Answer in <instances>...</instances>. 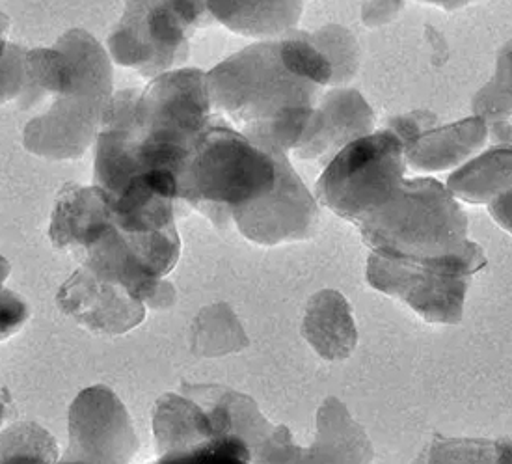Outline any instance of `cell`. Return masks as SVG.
<instances>
[{
  "instance_id": "7c38bea8",
  "label": "cell",
  "mask_w": 512,
  "mask_h": 464,
  "mask_svg": "<svg viewBox=\"0 0 512 464\" xmlns=\"http://www.w3.org/2000/svg\"><path fill=\"white\" fill-rule=\"evenodd\" d=\"M375 131V112L354 88L332 86L311 112L302 137L293 148L300 161L326 166L337 151Z\"/></svg>"
},
{
  "instance_id": "3957f363",
  "label": "cell",
  "mask_w": 512,
  "mask_h": 464,
  "mask_svg": "<svg viewBox=\"0 0 512 464\" xmlns=\"http://www.w3.org/2000/svg\"><path fill=\"white\" fill-rule=\"evenodd\" d=\"M373 252L436 260L477 245L468 239V217L444 183L432 178L403 179L390 198L354 222Z\"/></svg>"
},
{
  "instance_id": "5bb4252c",
  "label": "cell",
  "mask_w": 512,
  "mask_h": 464,
  "mask_svg": "<svg viewBox=\"0 0 512 464\" xmlns=\"http://www.w3.org/2000/svg\"><path fill=\"white\" fill-rule=\"evenodd\" d=\"M486 140L488 127L479 116L432 127L406 148V164L418 172H444L466 163L485 148Z\"/></svg>"
},
{
  "instance_id": "f546056e",
  "label": "cell",
  "mask_w": 512,
  "mask_h": 464,
  "mask_svg": "<svg viewBox=\"0 0 512 464\" xmlns=\"http://www.w3.org/2000/svg\"><path fill=\"white\" fill-rule=\"evenodd\" d=\"M10 27H12V21H10V17L4 14V12H0V38H8Z\"/></svg>"
},
{
  "instance_id": "d4e9b609",
  "label": "cell",
  "mask_w": 512,
  "mask_h": 464,
  "mask_svg": "<svg viewBox=\"0 0 512 464\" xmlns=\"http://www.w3.org/2000/svg\"><path fill=\"white\" fill-rule=\"evenodd\" d=\"M10 263L0 256V342L14 336L30 317V308L12 289H6L4 282L10 276Z\"/></svg>"
},
{
  "instance_id": "603a6c76",
  "label": "cell",
  "mask_w": 512,
  "mask_h": 464,
  "mask_svg": "<svg viewBox=\"0 0 512 464\" xmlns=\"http://www.w3.org/2000/svg\"><path fill=\"white\" fill-rule=\"evenodd\" d=\"M252 450L239 435H224L207 440L200 448L189 453L183 463H250Z\"/></svg>"
},
{
  "instance_id": "30bf717a",
  "label": "cell",
  "mask_w": 512,
  "mask_h": 464,
  "mask_svg": "<svg viewBox=\"0 0 512 464\" xmlns=\"http://www.w3.org/2000/svg\"><path fill=\"white\" fill-rule=\"evenodd\" d=\"M69 444L62 463H131L138 453L135 425L108 386L84 388L69 407Z\"/></svg>"
},
{
  "instance_id": "9a60e30c",
  "label": "cell",
  "mask_w": 512,
  "mask_h": 464,
  "mask_svg": "<svg viewBox=\"0 0 512 464\" xmlns=\"http://www.w3.org/2000/svg\"><path fill=\"white\" fill-rule=\"evenodd\" d=\"M215 23L231 32L274 40L295 30L304 12V0H207Z\"/></svg>"
},
{
  "instance_id": "277c9868",
  "label": "cell",
  "mask_w": 512,
  "mask_h": 464,
  "mask_svg": "<svg viewBox=\"0 0 512 464\" xmlns=\"http://www.w3.org/2000/svg\"><path fill=\"white\" fill-rule=\"evenodd\" d=\"M274 181L276 164L269 151L257 148L222 114H215L176 174L177 200L226 228L237 207L267 194Z\"/></svg>"
},
{
  "instance_id": "ac0fdd59",
  "label": "cell",
  "mask_w": 512,
  "mask_h": 464,
  "mask_svg": "<svg viewBox=\"0 0 512 464\" xmlns=\"http://www.w3.org/2000/svg\"><path fill=\"white\" fill-rule=\"evenodd\" d=\"M190 343L194 355L215 358L243 351L248 347V336L230 306L216 302L194 319Z\"/></svg>"
},
{
  "instance_id": "2e32d148",
  "label": "cell",
  "mask_w": 512,
  "mask_h": 464,
  "mask_svg": "<svg viewBox=\"0 0 512 464\" xmlns=\"http://www.w3.org/2000/svg\"><path fill=\"white\" fill-rule=\"evenodd\" d=\"M373 457L371 440L347 407L337 397L324 399L317 412V438L304 463H369Z\"/></svg>"
},
{
  "instance_id": "52a82bcc",
  "label": "cell",
  "mask_w": 512,
  "mask_h": 464,
  "mask_svg": "<svg viewBox=\"0 0 512 464\" xmlns=\"http://www.w3.org/2000/svg\"><path fill=\"white\" fill-rule=\"evenodd\" d=\"M486 265L479 245L436 260H405L371 252L367 282L380 293L406 302L427 323L459 325L472 276Z\"/></svg>"
},
{
  "instance_id": "44dd1931",
  "label": "cell",
  "mask_w": 512,
  "mask_h": 464,
  "mask_svg": "<svg viewBox=\"0 0 512 464\" xmlns=\"http://www.w3.org/2000/svg\"><path fill=\"white\" fill-rule=\"evenodd\" d=\"M304 36L328 60L332 68L330 86L347 84L356 77L360 68V47L349 28L326 25L315 32H304Z\"/></svg>"
},
{
  "instance_id": "ba28073f",
  "label": "cell",
  "mask_w": 512,
  "mask_h": 464,
  "mask_svg": "<svg viewBox=\"0 0 512 464\" xmlns=\"http://www.w3.org/2000/svg\"><path fill=\"white\" fill-rule=\"evenodd\" d=\"M405 174V146L382 127L337 151L317 181L315 200L354 224L384 204Z\"/></svg>"
},
{
  "instance_id": "6da1fadb",
  "label": "cell",
  "mask_w": 512,
  "mask_h": 464,
  "mask_svg": "<svg viewBox=\"0 0 512 464\" xmlns=\"http://www.w3.org/2000/svg\"><path fill=\"white\" fill-rule=\"evenodd\" d=\"M330 81L328 60L297 28L205 73L213 109L261 150H293Z\"/></svg>"
},
{
  "instance_id": "4dcf8cb0",
  "label": "cell",
  "mask_w": 512,
  "mask_h": 464,
  "mask_svg": "<svg viewBox=\"0 0 512 464\" xmlns=\"http://www.w3.org/2000/svg\"><path fill=\"white\" fill-rule=\"evenodd\" d=\"M6 401L0 396V425L4 424V418H6Z\"/></svg>"
},
{
  "instance_id": "8992f818",
  "label": "cell",
  "mask_w": 512,
  "mask_h": 464,
  "mask_svg": "<svg viewBox=\"0 0 512 464\" xmlns=\"http://www.w3.org/2000/svg\"><path fill=\"white\" fill-rule=\"evenodd\" d=\"M211 25L207 0H125L122 19L108 36V55L153 79L187 62L190 38Z\"/></svg>"
},
{
  "instance_id": "f1b7e54d",
  "label": "cell",
  "mask_w": 512,
  "mask_h": 464,
  "mask_svg": "<svg viewBox=\"0 0 512 464\" xmlns=\"http://www.w3.org/2000/svg\"><path fill=\"white\" fill-rule=\"evenodd\" d=\"M423 2L434 4V6L442 8L445 12H455V10L466 8V6H470L473 2H479V0H423Z\"/></svg>"
},
{
  "instance_id": "4316f807",
  "label": "cell",
  "mask_w": 512,
  "mask_h": 464,
  "mask_svg": "<svg viewBox=\"0 0 512 464\" xmlns=\"http://www.w3.org/2000/svg\"><path fill=\"white\" fill-rule=\"evenodd\" d=\"M405 8V0H364L362 23L367 28H380L395 21Z\"/></svg>"
},
{
  "instance_id": "e0dca14e",
  "label": "cell",
  "mask_w": 512,
  "mask_h": 464,
  "mask_svg": "<svg viewBox=\"0 0 512 464\" xmlns=\"http://www.w3.org/2000/svg\"><path fill=\"white\" fill-rule=\"evenodd\" d=\"M511 144H499L460 166L445 187L462 202L488 204L503 192L511 191Z\"/></svg>"
},
{
  "instance_id": "8fae6325",
  "label": "cell",
  "mask_w": 512,
  "mask_h": 464,
  "mask_svg": "<svg viewBox=\"0 0 512 464\" xmlns=\"http://www.w3.org/2000/svg\"><path fill=\"white\" fill-rule=\"evenodd\" d=\"M56 304L77 325L103 336H122L146 319L144 302L82 265L58 289Z\"/></svg>"
},
{
  "instance_id": "484cf974",
  "label": "cell",
  "mask_w": 512,
  "mask_h": 464,
  "mask_svg": "<svg viewBox=\"0 0 512 464\" xmlns=\"http://www.w3.org/2000/svg\"><path fill=\"white\" fill-rule=\"evenodd\" d=\"M436 114H432L431 110H414L403 116H393L384 127L391 129L397 137L401 138L405 151L416 138L429 131L432 127H436Z\"/></svg>"
},
{
  "instance_id": "83f0119b",
  "label": "cell",
  "mask_w": 512,
  "mask_h": 464,
  "mask_svg": "<svg viewBox=\"0 0 512 464\" xmlns=\"http://www.w3.org/2000/svg\"><path fill=\"white\" fill-rule=\"evenodd\" d=\"M488 211L503 230L511 232V191L503 192L488 202Z\"/></svg>"
},
{
  "instance_id": "9c48e42d",
  "label": "cell",
  "mask_w": 512,
  "mask_h": 464,
  "mask_svg": "<svg viewBox=\"0 0 512 464\" xmlns=\"http://www.w3.org/2000/svg\"><path fill=\"white\" fill-rule=\"evenodd\" d=\"M267 151L276 164L274 187L250 204L237 207L231 220L248 241L257 245L306 241L317 232L319 202L295 172L289 151Z\"/></svg>"
},
{
  "instance_id": "7a4b0ae2",
  "label": "cell",
  "mask_w": 512,
  "mask_h": 464,
  "mask_svg": "<svg viewBox=\"0 0 512 464\" xmlns=\"http://www.w3.org/2000/svg\"><path fill=\"white\" fill-rule=\"evenodd\" d=\"M213 116L202 69H172L112 94L95 138L94 185L116 194L151 170L176 176Z\"/></svg>"
},
{
  "instance_id": "cb8c5ba5",
  "label": "cell",
  "mask_w": 512,
  "mask_h": 464,
  "mask_svg": "<svg viewBox=\"0 0 512 464\" xmlns=\"http://www.w3.org/2000/svg\"><path fill=\"white\" fill-rule=\"evenodd\" d=\"M27 53L23 45L8 43L0 58V105L23 96L27 86Z\"/></svg>"
},
{
  "instance_id": "5b68a950",
  "label": "cell",
  "mask_w": 512,
  "mask_h": 464,
  "mask_svg": "<svg viewBox=\"0 0 512 464\" xmlns=\"http://www.w3.org/2000/svg\"><path fill=\"white\" fill-rule=\"evenodd\" d=\"M77 73L68 88L54 96L51 109L30 120L23 144L30 153L51 159H79L92 146L112 97V58L94 36L75 28Z\"/></svg>"
},
{
  "instance_id": "ffe728a7",
  "label": "cell",
  "mask_w": 512,
  "mask_h": 464,
  "mask_svg": "<svg viewBox=\"0 0 512 464\" xmlns=\"http://www.w3.org/2000/svg\"><path fill=\"white\" fill-rule=\"evenodd\" d=\"M53 435L34 422H17L0 433V463H56Z\"/></svg>"
},
{
  "instance_id": "4fadbf2b",
  "label": "cell",
  "mask_w": 512,
  "mask_h": 464,
  "mask_svg": "<svg viewBox=\"0 0 512 464\" xmlns=\"http://www.w3.org/2000/svg\"><path fill=\"white\" fill-rule=\"evenodd\" d=\"M302 336L328 362L347 360L358 345L351 304L336 289H321L306 304Z\"/></svg>"
},
{
  "instance_id": "d6986e66",
  "label": "cell",
  "mask_w": 512,
  "mask_h": 464,
  "mask_svg": "<svg viewBox=\"0 0 512 464\" xmlns=\"http://www.w3.org/2000/svg\"><path fill=\"white\" fill-rule=\"evenodd\" d=\"M473 116L483 118L488 138L496 144H511V43L501 51L496 75L473 97Z\"/></svg>"
},
{
  "instance_id": "7402d4cb",
  "label": "cell",
  "mask_w": 512,
  "mask_h": 464,
  "mask_svg": "<svg viewBox=\"0 0 512 464\" xmlns=\"http://www.w3.org/2000/svg\"><path fill=\"white\" fill-rule=\"evenodd\" d=\"M431 463H509L511 461V442H490V440H447L440 435L432 444Z\"/></svg>"
}]
</instances>
